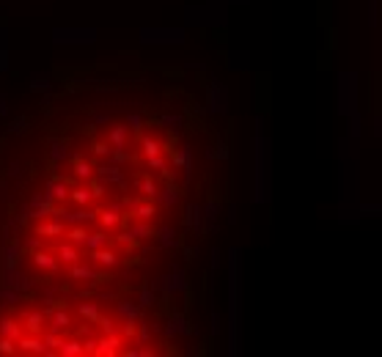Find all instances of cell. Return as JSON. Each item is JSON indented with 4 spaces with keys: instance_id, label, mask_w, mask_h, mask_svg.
Returning a JSON list of instances; mask_svg holds the SVG:
<instances>
[{
    "instance_id": "1",
    "label": "cell",
    "mask_w": 382,
    "mask_h": 357,
    "mask_svg": "<svg viewBox=\"0 0 382 357\" xmlns=\"http://www.w3.org/2000/svg\"><path fill=\"white\" fill-rule=\"evenodd\" d=\"M267 187H264V140H261V129H258L256 135V195H253V201L261 203L264 198H267Z\"/></svg>"
},
{
    "instance_id": "2",
    "label": "cell",
    "mask_w": 382,
    "mask_h": 357,
    "mask_svg": "<svg viewBox=\"0 0 382 357\" xmlns=\"http://www.w3.org/2000/svg\"><path fill=\"white\" fill-rule=\"evenodd\" d=\"M91 253V261L99 264V267H108V269H116L119 267V256H116L113 250H88Z\"/></svg>"
},
{
    "instance_id": "3",
    "label": "cell",
    "mask_w": 382,
    "mask_h": 357,
    "mask_svg": "<svg viewBox=\"0 0 382 357\" xmlns=\"http://www.w3.org/2000/svg\"><path fill=\"white\" fill-rule=\"evenodd\" d=\"M127 132H129V126H110L108 129V146L113 151L127 146Z\"/></svg>"
},
{
    "instance_id": "4",
    "label": "cell",
    "mask_w": 382,
    "mask_h": 357,
    "mask_svg": "<svg viewBox=\"0 0 382 357\" xmlns=\"http://www.w3.org/2000/svg\"><path fill=\"white\" fill-rule=\"evenodd\" d=\"M61 355H64V357H80V355H83V352H85V346L83 344H80V341H61Z\"/></svg>"
},
{
    "instance_id": "5",
    "label": "cell",
    "mask_w": 382,
    "mask_h": 357,
    "mask_svg": "<svg viewBox=\"0 0 382 357\" xmlns=\"http://www.w3.org/2000/svg\"><path fill=\"white\" fill-rule=\"evenodd\" d=\"M0 335H3V338H11V341H19L22 330H19V324H17V321L3 319V321H0Z\"/></svg>"
},
{
    "instance_id": "6",
    "label": "cell",
    "mask_w": 382,
    "mask_h": 357,
    "mask_svg": "<svg viewBox=\"0 0 382 357\" xmlns=\"http://www.w3.org/2000/svg\"><path fill=\"white\" fill-rule=\"evenodd\" d=\"M19 349L22 352H36V355H42V352H50L47 346H44V341H39V338H22V335H19Z\"/></svg>"
},
{
    "instance_id": "7",
    "label": "cell",
    "mask_w": 382,
    "mask_h": 357,
    "mask_svg": "<svg viewBox=\"0 0 382 357\" xmlns=\"http://www.w3.org/2000/svg\"><path fill=\"white\" fill-rule=\"evenodd\" d=\"M33 264H36L39 269H50V272H55V269H58V261H55L50 253H36V256H33Z\"/></svg>"
},
{
    "instance_id": "8",
    "label": "cell",
    "mask_w": 382,
    "mask_h": 357,
    "mask_svg": "<svg viewBox=\"0 0 382 357\" xmlns=\"http://www.w3.org/2000/svg\"><path fill=\"white\" fill-rule=\"evenodd\" d=\"M85 247H88V250H99V247H105V244H108V237H105V234H99V231H96V234H85Z\"/></svg>"
},
{
    "instance_id": "9",
    "label": "cell",
    "mask_w": 382,
    "mask_h": 357,
    "mask_svg": "<svg viewBox=\"0 0 382 357\" xmlns=\"http://www.w3.org/2000/svg\"><path fill=\"white\" fill-rule=\"evenodd\" d=\"M58 256H61V261H66V264H74L80 258V253L72 247V244H61V250H58Z\"/></svg>"
},
{
    "instance_id": "10",
    "label": "cell",
    "mask_w": 382,
    "mask_h": 357,
    "mask_svg": "<svg viewBox=\"0 0 382 357\" xmlns=\"http://www.w3.org/2000/svg\"><path fill=\"white\" fill-rule=\"evenodd\" d=\"M116 346H119V338H102L99 341V349H94L96 355H113Z\"/></svg>"
},
{
    "instance_id": "11",
    "label": "cell",
    "mask_w": 382,
    "mask_h": 357,
    "mask_svg": "<svg viewBox=\"0 0 382 357\" xmlns=\"http://www.w3.org/2000/svg\"><path fill=\"white\" fill-rule=\"evenodd\" d=\"M69 313L66 310H58V313H53V330H66L69 327Z\"/></svg>"
},
{
    "instance_id": "12",
    "label": "cell",
    "mask_w": 382,
    "mask_h": 357,
    "mask_svg": "<svg viewBox=\"0 0 382 357\" xmlns=\"http://www.w3.org/2000/svg\"><path fill=\"white\" fill-rule=\"evenodd\" d=\"M119 223H121V217H119V212H116V209H110V212H102V226L116 228Z\"/></svg>"
},
{
    "instance_id": "13",
    "label": "cell",
    "mask_w": 382,
    "mask_h": 357,
    "mask_svg": "<svg viewBox=\"0 0 382 357\" xmlns=\"http://www.w3.org/2000/svg\"><path fill=\"white\" fill-rule=\"evenodd\" d=\"M47 195H50V198H55V201H64V198L69 195V187H66V184H50Z\"/></svg>"
},
{
    "instance_id": "14",
    "label": "cell",
    "mask_w": 382,
    "mask_h": 357,
    "mask_svg": "<svg viewBox=\"0 0 382 357\" xmlns=\"http://www.w3.org/2000/svg\"><path fill=\"white\" fill-rule=\"evenodd\" d=\"M157 195L162 198V203H165V206H173V203L179 201V195H176V190H173V187H165V190H157Z\"/></svg>"
},
{
    "instance_id": "15",
    "label": "cell",
    "mask_w": 382,
    "mask_h": 357,
    "mask_svg": "<svg viewBox=\"0 0 382 357\" xmlns=\"http://www.w3.org/2000/svg\"><path fill=\"white\" fill-rule=\"evenodd\" d=\"M72 198H74V203H80V206H83V203H88L91 198H94V192H91L88 187H80V190L72 192Z\"/></svg>"
},
{
    "instance_id": "16",
    "label": "cell",
    "mask_w": 382,
    "mask_h": 357,
    "mask_svg": "<svg viewBox=\"0 0 382 357\" xmlns=\"http://www.w3.org/2000/svg\"><path fill=\"white\" fill-rule=\"evenodd\" d=\"M72 278H88V280H99V275L94 272L91 267H74L72 269Z\"/></svg>"
},
{
    "instance_id": "17",
    "label": "cell",
    "mask_w": 382,
    "mask_h": 357,
    "mask_svg": "<svg viewBox=\"0 0 382 357\" xmlns=\"http://www.w3.org/2000/svg\"><path fill=\"white\" fill-rule=\"evenodd\" d=\"M135 214L140 217V220H151V217H154V206H149V203H137Z\"/></svg>"
},
{
    "instance_id": "18",
    "label": "cell",
    "mask_w": 382,
    "mask_h": 357,
    "mask_svg": "<svg viewBox=\"0 0 382 357\" xmlns=\"http://www.w3.org/2000/svg\"><path fill=\"white\" fill-rule=\"evenodd\" d=\"M36 231L42 234V237H50V234H64V226H61V223H47V226H39Z\"/></svg>"
},
{
    "instance_id": "19",
    "label": "cell",
    "mask_w": 382,
    "mask_h": 357,
    "mask_svg": "<svg viewBox=\"0 0 382 357\" xmlns=\"http://www.w3.org/2000/svg\"><path fill=\"white\" fill-rule=\"evenodd\" d=\"M25 321H28V330H30V333H39V330H42V321H44V316H42V313H30V316H28V319H25Z\"/></svg>"
},
{
    "instance_id": "20",
    "label": "cell",
    "mask_w": 382,
    "mask_h": 357,
    "mask_svg": "<svg viewBox=\"0 0 382 357\" xmlns=\"http://www.w3.org/2000/svg\"><path fill=\"white\" fill-rule=\"evenodd\" d=\"M143 154H146V157L160 154V143H157V140H151V137H143Z\"/></svg>"
},
{
    "instance_id": "21",
    "label": "cell",
    "mask_w": 382,
    "mask_h": 357,
    "mask_svg": "<svg viewBox=\"0 0 382 357\" xmlns=\"http://www.w3.org/2000/svg\"><path fill=\"white\" fill-rule=\"evenodd\" d=\"M74 176H80V178H91V176H94V168H91L88 162H77V165H74Z\"/></svg>"
},
{
    "instance_id": "22",
    "label": "cell",
    "mask_w": 382,
    "mask_h": 357,
    "mask_svg": "<svg viewBox=\"0 0 382 357\" xmlns=\"http://www.w3.org/2000/svg\"><path fill=\"white\" fill-rule=\"evenodd\" d=\"M119 313L124 316L127 321H135V316H137V310H135V305H127V302H121L119 305Z\"/></svg>"
},
{
    "instance_id": "23",
    "label": "cell",
    "mask_w": 382,
    "mask_h": 357,
    "mask_svg": "<svg viewBox=\"0 0 382 357\" xmlns=\"http://www.w3.org/2000/svg\"><path fill=\"white\" fill-rule=\"evenodd\" d=\"M80 313H83L85 319H91V321L99 319V308H96V305H80Z\"/></svg>"
},
{
    "instance_id": "24",
    "label": "cell",
    "mask_w": 382,
    "mask_h": 357,
    "mask_svg": "<svg viewBox=\"0 0 382 357\" xmlns=\"http://www.w3.org/2000/svg\"><path fill=\"white\" fill-rule=\"evenodd\" d=\"M14 344H17V341H11V338H3V335H0V352H3V355H14Z\"/></svg>"
},
{
    "instance_id": "25",
    "label": "cell",
    "mask_w": 382,
    "mask_h": 357,
    "mask_svg": "<svg viewBox=\"0 0 382 357\" xmlns=\"http://www.w3.org/2000/svg\"><path fill=\"white\" fill-rule=\"evenodd\" d=\"M69 239H72V242H77V244L85 242V228L83 226H74L72 231H69Z\"/></svg>"
},
{
    "instance_id": "26",
    "label": "cell",
    "mask_w": 382,
    "mask_h": 357,
    "mask_svg": "<svg viewBox=\"0 0 382 357\" xmlns=\"http://www.w3.org/2000/svg\"><path fill=\"white\" fill-rule=\"evenodd\" d=\"M149 168H154V171H160V173H165V160H160V154H154V157H149Z\"/></svg>"
},
{
    "instance_id": "27",
    "label": "cell",
    "mask_w": 382,
    "mask_h": 357,
    "mask_svg": "<svg viewBox=\"0 0 382 357\" xmlns=\"http://www.w3.org/2000/svg\"><path fill=\"white\" fill-rule=\"evenodd\" d=\"M160 244H165V247H171V244H173V231H171V228H162V231H160Z\"/></svg>"
},
{
    "instance_id": "28",
    "label": "cell",
    "mask_w": 382,
    "mask_h": 357,
    "mask_svg": "<svg viewBox=\"0 0 382 357\" xmlns=\"http://www.w3.org/2000/svg\"><path fill=\"white\" fill-rule=\"evenodd\" d=\"M154 294L149 292V289H143V294H140V305H143V308H151V305H154Z\"/></svg>"
},
{
    "instance_id": "29",
    "label": "cell",
    "mask_w": 382,
    "mask_h": 357,
    "mask_svg": "<svg viewBox=\"0 0 382 357\" xmlns=\"http://www.w3.org/2000/svg\"><path fill=\"white\" fill-rule=\"evenodd\" d=\"M140 190H143L149 198H157V184H154V181H149V178H146L143 184H140Z\"/></svg>"
},
{
    "instance_id": "30",
    "label": "cell",
    "mask_w": 382,
    "mask_h": 357,
    "mask_svg": "<svg viewBox=\"0 0 382 357\" xmlns=\"http://www.w3.org/2000/svg\"><path fill=\"white\" fill-rule=\"evenodd\" d=\"M217 267H220V250H212V269H217Z\"/></svg>"
},
{
    "instance_id": "31",
    "label": "cell",
    "mask_w": 382,
    "mask_h": 357,
    "mask_svg": "<svg viewBox=\"0 0 382 357\" xmlns=\"http://www.w3.org/2000/svg\"><path fill=\"white\" fill-rule=\"evenodd\" d=\"M212 333H220V319H217V313L212 316Z\"/></svg>"
},
{
    "instance_id": "32",
    "label": "cell",
    "mask_w": 382,
    "mask_h": 357,
    "mask_svg": "<svg viewBox=\"0 0 382 357\" xmlns=\"http://www.w3.org/2000/svg\"><path fill=\"white\" fill-rule=\"evenodd\" d=\"M3 113H6V102L0 99V116H3Z\"/></svg>"
}]
</instances>
